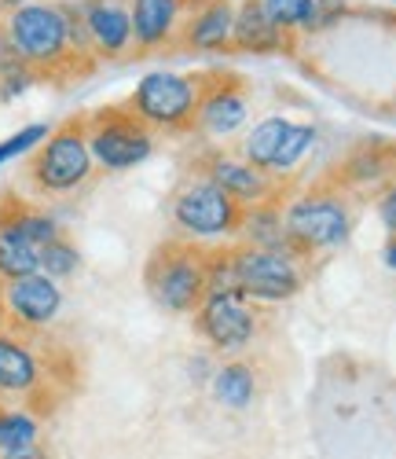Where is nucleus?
Instances as JSON below:
<instances>
[{
    "label": "nucleus",
    "instance_id": "f257e3e1",
    "mask_svg": "<svg viewBox=\"0 0 396 459\" xmlns=\"http://www.w3.org/2000/svg\"><path fill=\"white\" fill-rule=\"evenodd\" d=\"M301 287L305 269L294 250H261L243 243L220 257H210V290H235L246 301H287Z\"/></svg>",
    "mask_w": 396,
    "mask_h": 459
},
{
    "label": "nucleus",
    "instance_id": "f03ea898",
    "mask_svg": "<svg viewBox=\"0 0 396 459\" xmlns=\"http://www.w3.org/2000/svg\"><path fill=\"white\" fill-rule=\"evenodd\" d=\"M143 280L166 313H194L210 290V257L194 243H166L151 254Z\"/></svg>",
    "mask_w": 396,
    "mask_h": 459
},
{
    "label": "nucleus",
    "instance_id": "7ed1b4c3",
    "mask_svg": "<svg viewBox=\"0 0 396 459\" xmlns=\"http://www.w3.org/2000/svg\"><path fill=\"white\" fill-rule=\"evenodd\" d=\"M8 37L19 52V59L30 70H52L73 59L70 41V8L59 4H22L8 15Z\"/></svg>",
    "mask_w": 396,
    "mask_h": 459
},
{
    "label": "nucleus",
    "instance_id": "20e7f679",
    "mask_svg": "<svg viewBox=\"0 0 396 459\" xmlns=\"http://www.w3.org/2000/svg\"><path fill=\"white\" fill-rule=\"evenodd\" d=\"M198 96H202V82L184 78V74H173V70H151L133 89L129 110L147 129L180 133V129L194 126Z\"/></svg>",
    "mask_w": 396,
    "mask_h": 459
},
{
    "label": "nucleus",
    "instance_id": "39448f33",
    "mask_svg": "<svg viewBox=\"0 0 396 459\" xmlns=\"http://www.w3.org/2000/svg\"><path fill=\"white\" fill-rule=\"evenodd\" d=\"M283 221H287L290 250L297 257L320 254V250H334L352 232V210H349V203L341 195H331V191H308V195L294 199L283 210Z\"/></svg>",
    "mask_w": 396,
    "mask_h": 459
},
{
    "label": "nucleus",
    "instance_id": "423d86ee",
    "mask_svg": "<svg viewBox=\"0 0 396 459\" xmlns=\"http://www.w3.org/2000/svg\"><path fill=\"white\" fill-rule=\"evenodd\" d=\"M96 162L89 151V133H85V118H70L66 126L52 129L48 140L37 147V159L30 166V177L41 191L63 195V191H77L89 177H92Z\"/></svg>",
    "mask_w": 396,
    "mask_h": 459
},
{
    "label": "nucleus",
    "instance_id": "0eeeda50",
    "mask_svg": "<svg viewBox=\"0 0 396 459\" xmlns=\"http://www.w3.org/2000/svg\"><path fill=\"white\" fill-rule=\"evenodd\" d=\"M85 133H89L92 162L99 169H110V173L136 169L154 155L151 129L129 107H114V110L92 114V118H85Z\"/></svg>",
    "mask_w": 396,
    "mask_h": 459
},
{
    "label": "nucleus",
    "instance_id": "6e6552de",
    "mask_svg": "<svg viewBox=\"0 0 396 459\" xmlns=\"http://www.w3.org/2000/svg\"><path fill=\"white\" fill-rule=\"evenodd\" d=\"M243 213L246 210L231 195H224L206 173L187 180L173 199V224L180 228V236H187L194 243L235 236L243 228Z\"/></svg>",
    "mask_w": 396,
    "mask_h": 459
},
{
    "label": "nucleus",
    "instance_id": "1a4fd4ad",
    "mask_svg": "<svg viewBox=\"0 0 396 459\" xmlns=\"http://www.w3.org/2000/svg\"><path fill=\"white\" fill-rule=\"evenodd\" d=\"M312 143H315V126L271 114V118H261L243 140V159L257 166L264 177H283L308 155Z\"/></svg>",
    "mask_w": 396,
    "mask_h": 459
},
{
    "label": "nucleus",
    "instance_id": "9d476101",
    "mask_svg": "<svg viewBox=\"0 0 396 459\" xmlns=\"http://www.w3.org/2000/svg\"><path fill=\"white\" fill-rule=\"evenodd\" d=\"M194 316H198V331L217 353H239L257 334V313L235 290H210L194 309Z\"/></svg>",
    "mask_w": 396,
    "mask_h": 459
},
{
    "label": "nucleus",
    "instance_id": "9b49d317",
    "mask_svg": "<svg viewBox=\"0 0 396 459\" xmlns=\"http://www.w3.org/2000/svg\"><path fill=\"white\" fill-rule=\"evenodd\" d=\"M59 313H63V287L52 276L33 273V276H22V280L4 283V316L15 327L41 331Z\"/></svg>",
    "mask_w": 396,
    "mask_h": 459
},
{
    "label": "nucleus",
    "instance_id": "f8f14e48",
    "mask_svg": "<svg viewBox=\"0 0 396 459\" xmlns=\"http://www.w3.org/2000/svg\"><path fill=\"white\" fill-rule=\"evenodd\" d=\"M246 114H250V100H246L243 85L231 78H220L213 85H202L194 126L206 129L210 136H231L246 126Z\"/></svg>",
    "mask_w": 396,
    "mask_h": 459
},
{
    "label": "nucleus",
    "instance_id": "ddd939ff",
    "mask_svg": "<svg viewBox=\"0 0 396 459\" xmlns=\"http://www.w3.org/2000/svg\"><path fill=\"white\" fill-rule=\"evenodd\" d=\"M82 22L96 56H122L133 45V12L122 0H89L82 8Z\"/></svg>",
    "mask_w": 396,
    "mask_h": 459
},
{
    "label": "nucleus",
    "instance_id": "4468645a",
    "mask_svg": "<svg viewBox=\"0 0 396 459\" xmlns=\"http://www.w3.org/2000/svg\"><path fill=\"white\" fill-rule=\"evenodd\" d=\"M45 382L37 353L12 331H0V397H33Z\"/></svg>",
    "mask_w": 396,
    "mask_h": 459
},
{
    "label": "nucleus",
    "instance_id": "2eb2a0df",
    "mask_svg": "<svg viewBox=\"0 0 396 459\" xmlns=\"http://www.w3.org/2000/svg\"><path fill=\"white\" fill-rule=\"evenodd\" d=\"M206 177L239 203L243 210L246 206H257V203H268L271 199V177H264L257 166H250L246 159H231V155H213L210 166H206Z\"/></svg>",
    "mask_w": 396,
    "mask_h": 459
},
{
    "label": "nucleus",
    "instance_id": "dca6fc26",
    "mask_svg": "<svg viewBox=\"0 0 396 459\" xmlns=\"http://www.w3.org/2000/svg\"><path fill=\"white\" fill-rule=\"evenodd\" d=\"M231 30H235V4H228V0H206L187 22L184 41L194 52H220L231 45Z\"/></svg>",
    "mask_w": 396,
    "mask_h": 459
},
{
    "label": "nucleus",
    "instance_id": "f3484780",
    "mask_svg": "<svg viewBox=\"0 0 396 459\" xmlns=\"http://www.w3.org/2000/svg\"><path fill=\"white\" fill-rule=\"evenodd\" d=\"M231 45L243 52H280L287 45V33L264 15L261 0H243V4L235 8Z\"/></svg>",
    "mask_w": 396,
    "mask_h": 459
},
{
    "label": "nucleus",
    "instance_id": "a211bd4d",
    "mask_svg": "<svg viewBox=\"0 0 396 459\" xmlns=\"http://www.w3.org/2000/svg\"><path fill=\"white\" fill-rule=\"evenodd\" d=\"M133 41L140 48H158L166 45L176 22H180V4L176 0H133Z\"/></svg>",
    "mask_w": 396,
    "mask_h": 459
},
{
    "label": "nucleus",
    "instance_id": "6ab92c4d",
    "mask_svg": "<svg viewBox=\"0 0 396 459\" xmlns=\"http://www.w3.org/2000/svg\"><path fill=\"white\" fill-rule=\"evenodd\" d=\"M239 236L246 239V247H261V250H290L283 206H280V203H271V199H268V203H257V206H246Z\"/></svg>",
    "mask_w": 396,
    "mask_h": 459
},
{
    "label": "nucleus",
    "instance_id": "aec40b11",
    "mask_svg": "<svg viewBox=\"0 0 396 459\" xmlns=\"http://www.w3.org/2000/svg\"><path fill=\"white\" fill-rule=\"evenodd\" d=\"M41 273V247H33L19 228L0 221V280H22Z\"/></svg>",
    "mask_w": 396,
    "mask_h": 459
},
{
    "label": "nucleus",
    "instance_id": "412c9836",
    "mask_svg": "<svg viewBox=\"0 0 396 459\" xmlns=\"http://www.w3.org/2000/svg\"><path fill=\"white\" fill-rule=\"evenodd\" d=\"M213 397H217V404L235 408V411L250 408L254 397H257V375H254V368L243 364V360L220 364L213 371Z\"/></svg>",
    "mask_w": 396,
    "mask_h": 459
},
{
    "label": "nucleus",
    "instance_id": "4be33fe9",
    "mask_svg": "<svg viewBox=\"0 0 396 459\" xmlns=\"http://www.w3.org/2000/svg\"><path fill=\"white\" fill-rule=\"evenodd\" d=\"M37 419L19 408H0V452H26L37 448Z\"/></svg>",
    "mask_w": 396,
    "mask_h": 459
},
{
    "label": "nucleus",
    "instance_id": "5701e85b",
    "mask_svg": "<svg viewBox=\"0 0 396 459\" xmlns=\"http://www.w3.org/2000/svg\"><path fill=\"white\" fill-rule=\"evenodd\" d=\"M12 228H19V232L33 243V247H48V243H56L63 232H59V224L48 217V213H37V210H26V206H19V210H12L8 217H4Z\"/></svg>",
    "mask_w": 396,
    "mask_h": 459
},
{
    "label": "nucleus",
    "instance_id": "b1692460",
    "mask_svg": "<svg viewBox=\"0 0 396 459\" xmlns=\"http://www.w3.org/2000/svg\"><path fill=\"white\" fill-rule=\"evenodd\" d=\"M77 269H82V254H77V247H73L70 239L59 236L56 243L41 247V273L52 276L56 283H59V280H70Z\"/></svg>",
    "mask_w": 396,
    "mask_h": 459
},
{
    "label": "nucleus",
    "instance_id": "393cba45",
    "mask_svg": "<svg viewBox=\"0 0 396 459\" xmlns=\"http://www.w3.org/2000/svg\"><path fill=\"white\" fill-rule=\"evenodd\" d=\"M48 126L45 122H33V126H26V129H19L15 136H8V140H0V166H8V162H15V159H22V155H30L33 147H41L45 140H48Z\"/></svg>",
    "mask_w": 396,
    "mask_h": 459
},
{
    "label": "nucleus",
    "instance_id": "a878e982",
    "mask_svg": "<svg viewBox=\"0 0 396 459\" xmlns=\"http://www.w3.org/2000/svg\"><path fill=\"white\" fill-rule=\"evenodd\" d=\"M264 15L280 26L283 33L301 30L305 26V12H308V0H261Z\"/></svg>",
    "mask_w": 396,
    "mask_h": 459
},
{
    "label": "nucleus",
    "instance_id": "bb28decb",
    "mask_svg": "<svg viewBox=\"0 0 396 459\" xmlns=\"http://www.w3.org/2000/svg\"><path fill=\"white\" fill-rule=\"evenodd\" d=\"M341 15H345V0H308V12H305V26L301 30H308V33L327 30Z\"/></svg>",
    "mask_w": 396,
    "mask_h": 459
},
{
    "label": "nucleus",
    "instance_id": "cd10ccee",
    "mask_svg": "<svg viewBox=\"0 0 396 459\" xmlns=\"http://www.w3.org/2000/svg\"><path fill=\"white\" fill-rule=\"evenodd\" d=\"M33 82H37V78H33V70H30V66H22V70L8 74V78H0V100L12 103V100H15V96H22Z\"/></svg>",
    "mask_w": 396,
    "mask_h": 459
},
{
    "label": "nucleus",
    "instance_id": "c85d7f7f",
    "mask_svg": "<svg viewBox=\"0 0 396 459\" xmlns=\"http://www.w3.org/2000/svg\"><path fill=\"white\" fill-rule=\"evenodd\" d=\"M22 66H26V63L19 59V52H15V45H12L8 30H0V78H8V74L22 70Z\"/></svg>",
    "mask_w": 396,
    "mask_h": 459
},
{
    "label": "nucleus",
    "instance_id": "c756f323",
    "mask_svg": "<svg viewBox=\"0 0 396 459\" xmlns=\"http://www.w3.org/2000/svg\"><path fill=\"white\" fill-rule=\"evenodd\" d=\"M378 217H382V224H385V232L396 236V180L385 187V195H382V203H378Z\"/></svg>",
    "mask_w": 396,
    "mask_h": 459
},
{
    "label": "nucleus",
    "instance_id": "7c9ffc66",
    "mask_svg": "<svg viewBox=\"0 0 396 459\" xmlns=\"http://www.w3.org/2000/svg\"><path fill=\"white\" fill-rule=\"evenodd\" d=\"M0 459H48L41 448H26V452H0Z\"/></svg>",
    "mask_w": 396,
    "mask_h": 459
},
{
    "label": "nucleus",
    "instance_id": "2f4dec72",
    "mask_svg": "<svg viewBox=\"0 0 396 459\" xmlns=\"http://www.w3.org/2000/svg\"><path fill=\"white\" fill-rule=\"evenodd\" d=\"M385 264L396 269V236H389V243H385Z\"/></svg>",
    "mask_w": 396,
    "mask_h": 459
},
{
    "label": "nucleus",
    "instance_id": "473e14b6",
    "mask_svg": "<svg viewBox=\"0 0 396 459\" xmlns=\"http://www.w3.org/2000/svg\"><path fill=\"white\" fill-rule=\"evenodd\" d=\"M0 320H4V280H0Z\"/></svg>",
    "mask_w": 396,
    "mask_h": 459
},
{
    "label": "nucleus",
    "instance_id": "72a5a7b5",
    "mask_svg": "<svg viewBox=\"0 0 396 459\" xmlns=\"http://www.w3.org/2000/svg\"><path fill=\"white\" fill-rule=\"evenodd\" d=\"M0 4H8V8L15 12V8H22V0H0Z\"/></svg>",
    "mask_w": 396,
    "mask_h": 459
},
{
    "label": "nucleus",
    "instance_id": "f704fd0d",
    "mask_svg": "<svg viewBox=\"0 0 396 459\" xmlns=\"http://www.w3.org/2000/svg\"><path fill=\"white\" fill-rule=\"evenodd\" d=\"M176 4H206V0H176Z\"/></svg>",
    "mask_w": 396,
    "mask_h": 459
},
{
    "label": "nucleus",
    "instance_id": "c9c22d12",
    "mask_svg": "<svg viewBox=\"0 0 396 459\" xmlns=\"http://www.w3.org/2000/svg\"><path fill=\"white\" fill-rule=\"evenodd\" d=\"M392 4H396V0H392Z\"/></svg>",
    "mask_w": 396,
    "mask_h": 459
}]
</instances>
